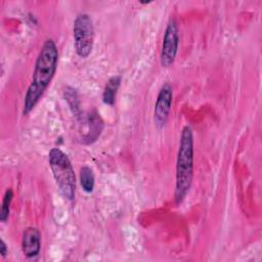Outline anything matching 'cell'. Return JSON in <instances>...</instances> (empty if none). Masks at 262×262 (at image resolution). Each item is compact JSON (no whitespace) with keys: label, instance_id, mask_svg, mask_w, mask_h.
<instances>
[{"label":"cell","instance_id":"6","mask_svg":"<svg viewBox=\"0 0 262 262\" xmlns=\"http://www.w3.org/2000/svg\"><path fill=\"white\" fill-rule=\"evenodd\" d=\"M172 98H173V90L170 84H165L162 86V88L159 91L155 110H154V120L155 124L159 129H162L168 120L171 104H172Z\"/></svg>","mask_w":262,"mask_h":262},{"label":"cell","instance_id":"5","mask_svg":"<svg viewBox=\"0 0 262 262\" xmlns=\"http://www.w3.org/2000/svg\"><path fill=\"white\" fill-rule=\"evenodd\" d=\"M179 45V29L174 19H170L164 34L162 50H161V64L164 68H169L173 64Z\"/></svg>","mask_w":262,"mask_h":262},{"label":"cell","instance_id":"7","mask_svg":"<svg viewBox=\"0 0 262 262\" xmlns=\"http://www.w3.org/2000/svg\"><path fill=\"white\" fill-rule=\"evenodd\" d=\"M21 250L26 257L35 258L41 250V233L36 227H27L23 232Z\"/></svg>","mask_w":262,"mask_h":262},{"label":"cell","instance_id":"2","mask_svg":"<svg viewBox=\"0 0 262 262\" xmlns=\"http://www.w3.org/2000/svg\"><path fill=\"white\" fill-rule=\"evenodd\" d=\"M193 177V134L190 126L183 127L180 135L176 162V182L174 199L180 205L187 195Z\"/></svg>","mask_w":262,"mask_h":262},{"label":"cell","instance_id":"12","mask_svg":"<svg viewBox=\"0 0 262 262\" xmlns=\"http://www.w3.org/2000/svg\"><path fill=\"white\" fill-rule=\"evenodd\" d=\"M13 199V192L9 188L5 191V194L3 196V202H2V208H1V221L5 222L8 219L9 216V211H10V205Z\"/></svg>","mask_w":262,"mask_h":262},{"label":"cell","instance_id":"1","mask_svg":"<svg viewBox=\"0 0 262 262\" xmlns=\"http://www.w3.org/2000/svg\"><path fill=\"white\" fill-rule=\"evenodd\" d=\"M58 49L52 39H47L38 54L35 62V69L32 81L28 87L24 100L23 114L31 113L42 98L44 92L49 86L57 69Z\"/></svg>","mask_w":262,"mask_h":262},{"label":"cell","instance_id":"4","mask_svg":"<svg viewBox=\"0 0 262 262\" xmlns=\"http://www.w3.org/2000/svg\"><path fill=\"white\" fill-rule=\"evenodd\" d=\"M75 50L78 56L86 58L90 55L94 44V27L91 16L88 13L77 15L73 27Z\"/></svg>","mask_w":262,"mask_h":262},{"label":"cell","instance_id":"3","mask_svg":"<svg viewBox=\"0 0 262 262\" xmlns=\"http://www.w3.org/2000/svg\"><path fill=\"white\" fill-rule=\"evenodd\" d=\"M48 161L60 193L67 200L73 201L76 194V176L69 157L61 149L53 147L48 154Z\"/></svg>","mask_w":262,"mask_h":262},{"label":"cell","instance_id":"10","mask_svg":"<svg viewBox=\"0 0 262 262\" xmlns=\"http://www.w3.org/2000/svg\"><path fill=\"white\" fill-rule=\"evenodd\" d=\"M80 183L84 191L88 193L93 191L94 183H95L94 175L92 170L87 166L82 167L80 170Z\"/></svg>","mask_w":262,"mask_h":262},{"label":"cell","instance_id":"8","mask_svg":"<svg viewBox=\"0 0 262 262\" xmlns=\"http://www.w3.org/2000/svg\"><path fill=\"white\" fill-rule=\"evenodd\" d=\"M88 123H89V132L85 135L84 139L86 140V143H92L99 136L103 128V123L101 118L99 117V114L96 111H92L88 115Z\"/></svg>","mask_w":262,"mask_h":262},{"label":"cell","instance_id":"9","mask_svg":"<svg viewBox=\"0 0 262 262\" xmlns=\"http://www.w3.org/2000/svg\"><path fill=\"white\" fill-rule=\"evenodd\" d=\"M120 84H121V76L120 75L113 76L112 78L108 79V81L106 82V84L104 86L103 93H102V100L105 104L114 105Z\"/></svg>","mask_w":262,"mask_h":262},{"label":"cell","instance_id":"13","mask_svg":"<svg viewBox=\"0 0 262 262\" xmlns=\"http://www.w3.org/2000/svg\"><path fill=\"white\" fill-rule=\"evenodd\" d=\"M7 253H8L7 246H6V244L4 243V241L1 239V241H0V254H1L2 257H5Z\"/></svg>","mask_w":262,"mask_h":262},{"label":"cell","instance_id":"11","mask_svg":"<svg viewBox=\"0 0 262 262\" xmlns=\"http://www.w3.org/2000/svg\"><path fill=\"white\" fill-rule=\"evenodd\" d=\"M64 97L70 105L72 113L75 115V117L80 118L81 107H80V100H79L77 91L72 87H66L64 88Z\"/></svg>","mask_w":262,"mask_h":262}]
</instances>
